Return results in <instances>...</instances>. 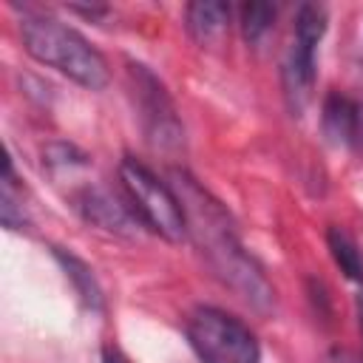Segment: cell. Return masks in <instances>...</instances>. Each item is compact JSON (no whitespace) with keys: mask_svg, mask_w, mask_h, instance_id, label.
I'll return each instance as SVG.
<instances>
[{"mask_svg":"<svg viewBox=\"0 0 363 363\" xmlns=\"http://www.w3.org/2000/svg\"><path fill=\"white\" fill-rule=\"evenodd\" d=\"M326 363H360V360L354 354H349V352H332Z\"/></svg>","mask_w":363,"mask_h":363,"instance_id":"9a60e30c","label":"cell"},{"mask_svg":"<svg viewBox=\"0 0 363 363\" xmlns=\"http://www.w3.org/2000/svg\"><path fill=\"white\" fill-rule=\"evenodd\" d=\"M326 241H329L332 258H335V264L340 267V272H343L346 278L363 284V252H360V247L354 244V238H352L343 227H329Z\"/></svg>","mask_w":363,"mask_h":363,"instance_id":"30bf717a","label":"cell"},{"mask_svg":"<svg viewBox=\"0 0 363 363\" xmlns=\"http://www.w3.org/2000/svg\"><path fill=\"white\" fill-rule=\"evenodd\" d=\"M20 34L26 51L37 62L57 68L60 74H65L68 79L79 82L88 91H99L108 85L105 57L65 23L48 14H28L20 23Z\"/></svg>","mask_w":363,"mask_h":363,"instance_id":"7a4b0ae2","label":"cell"},{"mask_svg":"<svg viewBox=\"0 0 363 363\" xmlns=\"http://www.w3.org/2000/svg\"><path fill=\"white\" fill-rule=\"evenodd\" d=\"M136 99H139V111H142V122L147 130V139L153 147L159 150H173L182 145V125L176 119V108L170 102V96L164 94L162 82L145 68V65H133L128 68Z\"/></svg>","mask_w":363,"mask_h":363,"instance_id":"8992f818","label":"cell"},{"mask_svg":"<svg viewBox=\"0 0 363 363\" xmlns=\"http://www.w3.org/2000/svg\"><path fill=\"white\" fill-rule=\"evenodd\" d=\"M357 315H360V326H363V292H360V298H357Z\"/></svg>","mask_w":363,"mask_h":363,"instance_id":"2e32d148","label":"cell"},{"mask_svg":"<svg viewBox=\"0 0 363 363\" xmlns=\"http://www.w3.org/2000/svg\"><path fill=\"white\" fill-rule=\"evenodd\" d=\"M187 340L201 363H258L255 335L230 312L199 306L187 318Z\"/></svg>","mask_w":363,"mask_h":363,"instance_id":"3957f363","label":"cell"},{"mask_svg":"<svg viewBox=\"0 0 363 363\" xmlns=\"http://www.w3.org/2000/svg\"><path fill=\"white\" fill-rule=\"evenodd\" d=\"M119 179L133 204V213H139V218L153 233H159L167 241L184 238L187 218H184V207L173 187H167L162 179H156V173H150L142 162H136L130 156L122 159Z\"/></svg>","mask_w":363,"mask_h":363,"instance_id":"277c9868","label":"cell"},{"mask_svg":"<svg viewBox=\"0 0 363 363\" xmlns=\"http://www.w3.org/2000/svg\"><path fill=\"white\" fill-rule=\"evenodd\" d=\"M326 34V26L315 17H301L295 20V34L292 45L284 60V99L292 116H301L306 105L312 102V88H315V48L320 37Z\"/></svg>","mask_w":363,"mask_h":363,"instance_id":"5b68a950","label":"cell"},{"mask_svg":"<svg viewBox=\"0 0 363 363\" xmlns=\"http://www.w3.org/2000/svg\"><path fill=\"white\" fill-rule=\"evenodd\" d=\"M102 363H130V360H128L116 346H105V349H102Z\"/></svg>","mask_w":363,"mask_h":363,"instance_id":"5bb4252c","label":"cell"},{"mask_svg":"<svg viewBox=\"0 0 363 363\" xmlns=\"http://www.w3.org/2000/svg\"><path fill=\"white\" fill-rule=\"evenodd\" d=\"M272 20H275V6L269 3H244L241 6V31L247 37V43H258L269 28H272Z\"/></svg>","mask_w":363,"mask_h":363,"instance_id":"7c38bea8","label":"cell"},{"mask_svg":"<svg viewBox=\"0 0 363 363\" xmlns=\"http://www.w3.org/2000/svg\"><path fill=\"white\" fill-rule=\"evenodd\" d=\"M173 179H176V196H179V201L184 207L187 230L193 233V238L204 250V255L213 264V269L247 303H252L255 309H269L275 292L267 284V278L258 269V264L238 244V238H235L221 204L216 199H210L187 173H173Z\"/></svg>","mask_w":363,"mask_h":363,"instance_id":"6da1fadb","label":"cell"},{"mask_svg":"<svg viewBox=\"0 0 363 363\" xmlns=\"http://www.w3.org/2000/svg\"><path fill=\"white\" fill-rule=\"evenodd\" d=\"M349 145L354 150H363V99H354V111H352V133H349Z\"/></svg>","mask_w":363,"mask_h":363,"instance_id":"4fadbf2b","label":"cell"},{"mask_svg":"<svg viewBox=\"0 0 363 363\" xmlns=\"http://www.w3.org/2000/svg\"><path fill=\"white\" fill-rule=\"evenodd\" d=\"M77 207L79 213L96 224V227H105V230H113V233H128L133 227V218L130 213L116 204L105 190H96V187H85L79 196H77Z\"/></svg>","mask_w":363,"mask_h":363,"instance_id":"ba28073f","label":"cell"},{"mask_svg":"<svg viewBox=\"0 0 363 363\" xmlns=\"http://www.w3.org/2000/svg\"><path fill=\"white\" fill-rule=\"evenodd\" d=\"M54 255H57V261L62 264V269H65V275L74 281V286H77V292H79V298L88 303V306H99L102 303V292H99V286H96V278L91 275V269L77 258V255H71V252H62V250H54Z\"/></svg>","mask_w":363,"mask_h":363,"instance_id":"8fae6325","label":"cell"},{"mask_svg":"<svg viewBox=\"0 0 363 363\" xmlns=\"http://www.w3.org/2000/svg\"><path fill=\"white\" fill-rule=\"evenodd\" d=\"M352 111H354V99H349L340 91H332L323 99V133L335 142V145H349V133H352Z\"/></svg>","mask_w":363,"mask_h":363,"instance_id":"9c48e42d","label":"cell"},{"mask_svg":"<svg viewBox=\"0 0 363 363\" xmlns=\"http://www.w3.org/2000/svg\"><path fill=\"white\" fill-rule=\"evenodd\" d=\"M184 20L187 31L201 45H218L230 28V6L218 0H199L184 9Z\"/></svg>","mask_w":363,"mask_h":363,"instance_id":"52a82bcc","label":"cell"}]
</instances>
